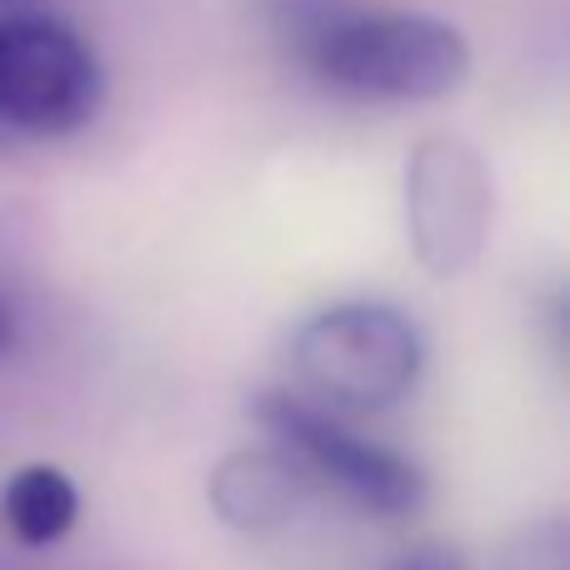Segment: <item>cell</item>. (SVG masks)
<instances>
[{
    "label": "cell",
    "mask_w": 570,
    "mask_h": 570,
    "mask_svg": "<svg viewBox=\"0 0 570 570\" xmlns=\"http://www.w3.org/2000/svg\"><path fill=\"white\" fill-rule=\"evenodd\" d=\"M311 491L315 485L305 481V471L281 445H271V451H236L210 475L216 515L246 535H271L281 525H291Z\"/></svg>",
    "instance_id": "obj_6"
},
{
    "label": "cell",
    "mask_w": 570,
    "mask_h": 570,
    "mask_svg": "<svg viewBox=\"0 0 570 570\" xmlns=\"http://www.w3.org/2000/svg\"><path fill=\"white\" fill-rule=\"evenodd\" d=\"M385 570H471V561H465V551L451 541H421L395 556Z\"/></svg>",
    "instance_id": "obj_9"
},
{
    "label": "cell",
    "mask_w": 570,
    "mask_h": 570,
    "mask_svg": "<svg viewBox=\"0 0 570 570\" xmlns=\"http://www.w3.org/2000/svg\"><path fill=\"white\" fill-rule=\"evenodd\" d=\"M0 515H6V531L26 551H46L60 535H70V525L80 515V491L56 465H26V471H16L6 481Z\"/></svg>",
    "instance_id": "obj_7"
},
{
    "label": "cell",
    "mask_w": 570,
    "mask_h": 570,
    "mask_svg": "<svg viewBox=\"0 0 570 570\" xmlns=\"http://www.w3.org/2000/svg\"><path fill=\"white\" fill-rule=\"evenodd\" d=\"M295 60L351 100H445L471 76L455 26L411 10H355L341 0H276Z\"/></svg>",
    "instance_id": "obj_1"
},
{
    "label": "cell",
    "mask_w": 570,
    "mask_h": 570,
    "mask_svg": "<svg viewBox=\"0 0 570 570\" xmlns=\"http://www.w3.org/2000/svg\"><path fill=\"white\" fill-rule=\"evenodd\" d=\"M421 325L385 301L325 305L291 341V371L305 385V401L351 415L405 401L421 381Z\"/></svg>",
    "instance_id": "obj_2"
},
{
    "label": "cell",
    "mask_w": 570,
    "mask_h": 570,
    "mask_svg": "<svg viewBox=\"0 0 570 570\" xmlns=\"http://www.w3.org/2000/svg\"><path fill=\"white\" fill-rule=\"evenodd\" d=\"M495 186L485 156L461 136H425L405 160V236L425 276L455 281L491 246Z\"/></svg>",
    "instance_id": "obj_5"
},
{
    "label": "cell",
    "mask_w": 570,
    "mask_h": 570,
    "mask_svg": "<svg viewBox=\"0 0 570 570\" xmlns=\"http://www.w3.org/2000/svg\"><path fill=\"white\" fill-rule=\"evenodd\" d=\"M256 421L271 431V441L305 471V481L341 495L351 511L375 521H405L425 501V475L415 461H405L391 445H375L365 435L345 431L335 411L305 401L295 391H261Z\"/></svg>",
    "instance_id": "obj_3"
},
{
    "label": "cell",
    "mask_w": 570,
    "mask_h": 570,
    "mask_svg": "<svg viewBox=\"0 0 570 570\" xmlns=\"http://www.w3.org/2000/svg\"><path fill=\"white\" fill-rule=\"evenodd\" d=\"M106 96L100 60L66 20L0 16V130L70 136L90 126Z\"/></svg>",
    "instance_id": "obj_4"
},
{
    "label": "cell",
    "mask_w": 570,
    "mask_h": 570,
    "mask_svg": "<svg viewBox=\"0 0 570 570\" xmlns=\"http://www.w3.org/2000/svg\"><path fill=\"white\" fill-rule=\"evenodd\" d=\"M501 570H570V531L561 515L515 531L501 551Z\"/></svg>",
    "instance_id": "obj_8"
},
{
    "label": "cell",
    "mask_w": 570,
    "mask_h": 570,
    "mask_svg": "<svg viewBox=\"0 0 570 570\" xmlns=\"http://www.w3.org/2000/svg\"><path fill=\"white\" fill-rule=\"evenodd\" d=\"M16 335H20V321H16V305L0 295V355L16 351Z\"/></svg>",
    "instance_id": "obj_10"
}]
</instances>
